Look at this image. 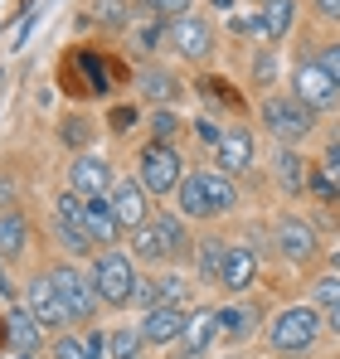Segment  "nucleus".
Segmentation results:
<instances>
[{"instance_id":"21","label":"nucleus","mask_w":340,"mask_h":359,"mask_svg":"<svg viewBox=\"0 0 340 359\" xmlns=\"http://www.w3.org/2000/svg\"><path fill=\"white\" fill-rule=\"evenodd\" d=\"M214 325H219V335H228V340H248L258 330V311L248 301H228V306L214 311Z\"/></svg>"},{"instance_id":"4","label":"nucleus","mask_w":340,"mask_h":359,"mask_svg":"<svg viewBox=\"0 0 340 359\" xmlns=\"http://www.w3.org/2000/svg\"><path fill=\"white\" fill-rule=\"evenodd\" d=\"M321 330H326L321 306H287V311H277V320L268 325V345L277 355H301V350H311L321 340Z\"/></svg>"},{"instance_id":"28","label":"nucleus","mask_w":340,"mask_h":359,"mask_svg":"<svg viewBox=\"0 0 340 359\" xmlns=\"http://www.w3.org/2000/svg\"><path fill=\"white\" fill-rule=\"evenodd\" d=\"M146 340H141V330L136 325H126V330H117L112 340H107V350H112V359H136V350H141Z\"/></svg>"},{"instance_id":"37","label":"nucleus","mask_w":340,"mask_h":359,"mask_svg":"<svg viewBox=\"0 0 340 359\" xmlns=\"http://www.w3.org/2000/svg\"><path fill=\"white\" fill-rule=\"evenodd\" d=\"M326 325H331V330L340 335V306H331V316H326Z\"/></svg>"},{"instance_id":"32","label":"nucleus","mask_w":340,"mask_h":359,"mask_svg":"<svg viewBox=\"0 0 340 359\" xmlns=\"http://www.w3.org/2000/svg\"><path fill=\"white\" fill-rule=\"evenodd\" d=\"M151 5V15L156 20H180V15H190L195 10V0H146Z\"/></svg>"},{"instance_id":"13","label":"nucleus","mask_w":340,"mask_h":359,"mask_svg":"<svg viewBox=\"0 0 340 359\" xmlns=\"http://www.w3.org/2000/svg\"><path fill=\"white\" fill-rule=\"evenodd\" d=\"M112 184H117V170L103 156H93V151L73 156V165H68V189H73V194L93 199V194H112Z\"/></svg>"},{"instance_id":"9","label":"nucleus","mask_w":340,"mask_h":359,"mask_svg":"<svg viewBox=\"0 0 340 359\" xmlns=\"http://www.w3.org/2000/svg\"><path fill=\"white\" fill-rule=\"evenodd\" d=\"M292 97H296L301 107H311V112H331V107H340L336 78H331L316 59H301L296 68H292Z\"/></svg>"},{"instance_id":"8","label":"nucleus","mask_w":340,"mask_h":359,"mask_svg":"<svg viewBox=\"0 0 340 359\" xmlns=\"http://www.w3.org/2000/svg\"><path fill=\"white\" fill-rule=\"evenodd\" d=\"M49 277H54V292H58V301H63V311H68V320H78V325L98 320L103 297H98V287H93L88 272H78L73 262H58V267H49Z\"/></svg>"},{"instance_id":"5","label":"nucleus","mask_w":340,"mask_h":359,"mask_svg":"<svg viewBox=\"0 0 340 359\" xmlns=\"http://www.w3.org/2000/svg\"><path fill=\"white\" fill-rule=\"evenodd\" d=\"M258 117H263L268 136H273L277 146H296V141H306V136L316 131V112L301 107L292 93H268L263 107H258Z\"/></svg>"},{"instance_id":"40","label":"nucleus","mask_w":340,"mask_h":359,"mask_svg":"<svg viewBox=\"0 0 340 359\" xmlns=\"http://www.w3.org/2000/svg\"><path fill=\"white\" fill-rule=\"evenodd\" d=\"M0 345H5V316H0Z\"/></svg>"},{"instance_id":"11","label":"nucleus","mask_w":340,"mask_h":359,"mask_svg":"<svg viewBox=\"0 0 340 359\" xmlns=\"http://www.w3.org/2000/svg\"><path fill=\"white\" fill-rule=\"evenodd\" d=\"M151 194L141 189V180L136 175H117L112 184V194H107V204H112V214H117V224H122V233H136L146 219H151V204H146Z\"/></svg>"},{"instance_id":"30","label":"nucleus","mask_w":340,"mask_h":359,"mask_svg":"<svg viewBox=\"0 0 340 359\" xmlns=\"http://www.w3.org/2000/svg\"><path fill=\"white\" fill-rule=\"evenodd\" d=\"M175 131H180V117L170 107H156L151 112V141H175Z\"/></svg>"},{"instance_id":"20","label":"nucleus","mask_w":340,"mask_h":359,"mask_svg":"<svg viewBox=\"0 0 340 359\" xmlns=\"http://www.w3.org/2000/svg\"><path fill=\"white\" fill-rule=\"evenodd\" d=\"M296 25V0H263L258 10V29L268 34V44H282Z\"/></svg>"},{"instance_id":"33","label":"nucleus","mask_w":340,"mask_h":359,"mask_svg":"<svg viewBox=\"0 0 340 359\" xmlns=\"http://www.w3.org/2000/svg\"><path fill=\"white\" fill-rule=\"evenodd\" d=\"M107 126H112L117 136H126V131L136 126V107H131V102H117L112 112H107Z\"/></svg>"},{"instance_id":"23","label":"nucleus","mask_w":340,"mask_h":359,"mask_svg":"<svg viewBox=\"0 0 340 359\" xmlns=\"http://www.w3.org/2000/svg\"><path fill=\"white\" fill-rule=\"evenodd\" d=\"M25 243H30L25 214H20V209H5V214H0V252H5V257H20Z\"/></svg>"},{"instance_id":"26","label":"nucleus","mask_w":340,"mask_h":359,"mask_svg":"<svg viewBox=\"0 0 340 359\" xmlns=\"http://www.w3.org/2000/svg\"><path fill=\"white\" fill-rule=\"evenodd\" d=\"M58 136H63V141L73 146V156H83V151H88V141H93V121L83 117V112H68V117H63V131H58Z\"/></svg>"},{"instance_id":"16","label":"nucleus","mask_w":340,"mask_h":359,"mask_svg":"<svg viewBox=\"0 0 340 359\" xmlns=\"http://www.w3.org/2000/svg\"><path fill=\"white\" fill-rule=\"evenodd\" d=\"M5 345L15 350V355H34L39 345H44V325L30 316V306H20V301H10L5 306Z\"/></svg>"},{"instance_id":"6","label":"nucleus","mask_w":340,"mask_h":359,"mask_svg":"<svg viewBox=\"0 0 340 359\" xmlns=\"http://www.w3.org/2000/svg\"><path fill=\"white\" fill-rule=\"evenodd\" d=\"M117 73L126 78V68H117L107 63L103 54H93V49H73L68 59H63V93H73V97H107L117 83Z\"/></svg>"},{"instance_id":"3","label":"nucleus","mask_w":340,"mask_h":359,"mask_svg":"<svg viewBox=\"0 0 340 359\" xmlns=\"http://www.w3.org/2000/svg\"><path fill=\"white\" fill-rule=\"evenodd\" d=\"M185 248H190V233H185V219L180 214H151L131 233V257L136 262H170Z\"/></svg>"},{"instance_id":"35","label":"nucleus","mask_w":340,"mask_h":359,"mask_svg":"<svg viewBox=\"0 0 340 359\" xmlns=\"http://www.w3.org/2000/svg\"><path fill=\"white\" fill-rule=\"evenodd\" d=\"M195 136H200V141H209V146H214V141H219V136H224V126H214V121H209V117H195Z\"/></svg>"},{"instance_id":"34","label":"nucleus","mask_w":340,"mask_h":359,"mask_svg":"<svg viewBox=\"0 0 340 359\" xmlns=\"http://www.w3.org/2000/svg\"><path fill=\"white\" fill-rule=\"evenodd\" d=\"M316 63H321V68L336 78V88H340V39H336V44H326V49L316 54Z\"/></svg>"},{"instance_id":"41","label":"nucleus","mask_w":340,"mask_h":359,"mask_svg":"<svg viewBox=\"0 0 340 359\" xmlns=\"http://www.w3.org/2000/svg\"><path fill=\"white\" fill-rule=\"evenodd\" d=\"M331 262H336V267H340V248H336V252H331Z\"/></svg>"},{"instance_id":"17","label":"nucleus","mask_w":340,"mask_h":359,"mask_svg":"<svg viewBox=\"0 0 340 359\" xmlns=\"http://www.w3.org/2000/svg\"><path fill=\"white\" fill-rule=\"evenodd\" d=\"M185 325H190V316L180 306H146V316H141L136 330H141L146 345H175L185 335Z\"/></svg>"},{"instance_id":"22","label":"nucleus","mask_w":340,"mask_h":359,"mask_svg":"<svg viewBox=\"0 0 340 359\" xmlns=\"http://www.w3.org/2000/svg\"><path fill=\"white\" fill-rule=\"evenodd\" d=\"M273 170H277V184H282L287 194H301L306 189V161L292 151V146H277V161H273Z\"/></svg>"},{"instance_id":"25","label":"nucleus","mask_w":340,"mask_h":359,"mask_svg":"<svg viewBox=\"0 0 340 359\" xmlns=\"http://www.w3.org/2000/svg\"><path fill=\"white\" fill-rule=\"evenodd\" d=\"M136 83H141V93H146L151 102H170V97L180 93L175 73H166V68H141V73H136Z\"/></svg>"},{"instance_id":"18","label":"nucleus","mask_w":340,"mask_h":359,"mask_svg":"<svg viewBox=\"0 0 340 359\" xmlns=\"http://www.w3.org/2000/svg\"><path fill=\"white\" fill-rule=\"evenodd\" d=\"M258 282V252L248 248V243H228V252H224V267H219V287L224 292H248Z\"/></svg>"},{"instance_id":"2","label":"nucleus","mask_w":340,"mask_h":359,"mask_svg":"<svg viewBox=\"0 0 340 359\" xmlns=\"http://www.w3.org/2000/svg\"><path fill=\"white\" fill-rule=\"evenodd\" d=\"M88 277H93V287H98L103 306H131V301H136V287H141V277H136V257L122 252V248H103V252L93 257Z\"/></svg>"},{"instance_id":"31","label":"nucleus","mask_w":340,"mask_h":359,"mask_svg":"<svg viewBox=\"0 0 340 359\" xmlns=\"http://www.w3.org/2000/svg\"><path fill=\"white\" fill-rule=\"evenodd\" d=\"M54 359H93V350H88V340H78V335H58Z\"/></svg>"},{"instance_id":"15","label":"nucleus","mask_w":340,"mask_h":359,"mask_svg":"<svg viewBox=\"0 0 340 359\" xmlns=\"http://www.w3.org/2000/svg\"><path fill=\"white\" fill-rule=\"evenodd\" d=\"M253 156H258V146H253V131L248 126H224V136L214 141V165L224 175H243L253 165Z\"/></svg>"},{"instance_id":"7","label":"nucleus","mask_w":340,"mask_h":359,"mask_svg":"<svg viewBox=\"0 0 340 359\" xmlns=\"http://www.w3.org/2000/svg\"><path fill=\"white\" fill-rule=\"evenodd\" d=\"M136 180H141V189H146L151 199L175 194L180 180H185V161H180V151H175L170 141H146L141 156H136Z\"/></svg>"},{"instance_id":"38","label":"nucleus","mask_w":340,"mask_h":359,"mask_svg":"<svg viewBox=\"0 0 340 359\" xmlns=\"http://www.w3.org/2000/svg\"><path fill=\"white\" fill-rule=\"evenodd\" d=\"M326 170H331V184H336V199H340V161H336V165H326Z\"/></svg>"},{"instance_id":"24","label":"nucleus","mask_w":340,"mask_h":359,"mask_svg":"<svg viewBox=\"0 0 340 359\" xmlns=\"http://www.w3.org/2000/svg\"><path fill=\"white\" fill-rule=\"evenodd\" d=\"M224 252H228V238H200V252H195V267L204 282L219 287V267H224Z\"/></svg>"},{"instance_id":"36","label":"nucleus","mask_w":340,"mask_h":359,"mask_svg":"<svg viewBox=\"0 0 340 359\" xmlns=\"http://www.w3.org/2000/svg\"><path fill=\"white\" fill-rule=\"evenodd\" d=\"M321 20H340V0H311Z\"/></svg>"},{"instance_id":"12","label":"nucleus","mask_w":340,"mask_h":359,"mask_svg":"<svg viewBox=\"0 0 340 359\" xmlns=\"http://www.w3.org/2000/svg\"><path fill=\"white\" fill-rule=\"evenodd\" d=\"M273 243H277V252H282L287 262H296V267H306V262L316 257V248H321L316 229H311L306 219H296V214L277 219V229H273Z\"/></svg>"},{"instance_id":"19","label":"nucleus","mask_w":340,"mask_h":359,"mask_svg":"<svg viewBox=\"0 0 340 359\" xmlns=\"http://www.w3.org/2000/svg\"><path fill=\"white\" fill-rule=\"evenodd\" d=\"M219 335V325H214V311H200V316H190V325H185V335L175 340L180 350H175V359H204V350H209V340Z\"/></svg>"},{"instance_id":"29","label":"nucleus","mask_w":340,"mask_h":359,"mask_svg":"<svg viewBox=\"0 0 340 359\" xmlns=\"http://www.w3.org/2000/svg\"><path fill=\"white\" fill-rule=\"evenodd\" d=\"M93 15L107 29H126V0H93Z\"/></svg>"},{"instance_id":"14","label":"nucleus","mask_w":340,"mask_h":359,"mask_svg":"<svg viewBox=\"0 0 340 359\" xmlns=\"http://www.w3.org/2000/svg\"><path fill=\"white\" fill-rule=\"evenodd\" d=\"M25 306H30V316H34L44 330H63V325H68V311H63V301H58L54 277H49V272H34V277H30V287H25Z\"/></svg>"},{"instance_id":"39","label":"nucleus","mask_w":340,"mask_h":359,"mask_svg":"<svg viewBox=\"0 0 340 359\" xmlns=\"http://www.w3.org/2000/svg\"><path fill=\"white\" fill-rule=\"evenodd\" d=\"M0 297H5V301L15 297V292H10V282H5V267H0Z\"/></svg>"},{"instance_id":"27","label":"nucleus","mask_w":340,"mask_h":359,"mask_svg":"<svg viewBox=\"0 0 340 359\" xmlns=\"http://www.w3.org/2000/svg\"><path fill=\"white\" fill-rule=\"evenodd\" d=\"M311 306H340V272H326V277H316L311 282Z\"/></svg>"},{"instance_id":"1","label":"nucleus","mask_w":340,"mask_h":359,"mask_svg":"<svg viewBox=\"0 0 340 359\" xmlns=\"http://www.w3.org/2000/svg\"><path fill=\"white\" fill-rule=\"evenodd\" d=\"M180 199V219H224L238 204V189L224 170H190L175 189Z\"/></svg>"},{"instance_id":"10","label":"nucleus","mask_w":340,"mask_h":359,"mask_svg":"<svg viewBox=\"0 0 340 359\" xmlns=\"http://www.w3.org/2000/svg\"><path fill=\"white\" fill-rule=\"evenodd\" d=\"M170 44H175V54L190 63H204L214 54V25L204 20V15H180V20H170Z\"/></svg>"}]
</instances>
